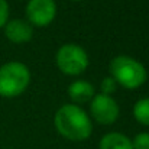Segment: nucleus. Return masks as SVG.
Listing matches in <instances>:
<instances>
[{
	"label": "nucleus",
	"instance_id": "10",
	"mask_svg": "<svg viewBox=\"0 0 149 149\" xmlns=\"http://www.w3.org/2000/svg\"><path fill=\"white\" fill-rule=\"evenodd\" d=\"M133 116L139 123L149 126V97L136 101L133 107Z\"/></svg>",
	"mask_w": 149,
	"mask_h": 149
},
{
	"label": "nucleus",
	"instance_id": "2",
	"mask_svg": "<svg viewBox=\"0 0 149 149\" xmlns=\"http://www.w3.org/2000/svg\"><path fill=\"white\" fill-rule=\"evenodd\" d=\"M110 72L113 80L125 88L133 90L146 81V68L132 56L119 55L110 62Z\"/></svg>",
	"mask_w": 149,
	"mask_h": 149
},
{
	"label": "nucleus",
	"instance_id": "1",
	"mask_svg": "<svg viewBox=\"0 0 149 149\" xmlns=\"http://www.w3.org/2000/svg\"><path fill=\"white\" fill-rule=\"evenodd\" d=\"M54 123L56 130L65 139L74 142L87 139L93 130V125L88 119V114L77 104L61 106L55 113Z\"/></svg>",
	"mask_w": 149,
	"mask_h": 149
},
{
	"label": "nucleus",
	"instance_id": "12",
	"mask_svg": "<svg viewBox=\"0 0 149 149\" xmlns=\"http://www.w3.org/2000/svg\"><path fill=\"white\" fill-rule=\"evenodd\" d=\"M116 87H117V83L113 80V77H106V78L101 81V84H100L101 94H106V96L111 94V93L116 90Z\"/></svg>",
	"mask_w": 149,
	"mask_h": 149
},
{
	"label": "nucleus",
	"instance_id": "9",
	"mask_svg": "<svg viewBox=\"0 0 149 149\" xmlns=\"http://www.w3.org/2000/svg\"><path fill=\"white\" fill-rule=\"evenodd\" d=\"M100 149H133L132 141L119 132L107 133L100 141Z\"/></svg>",
	"mask_w": 149,
	"mask_h": 149
},
{
	"label": "nucleus",
	"instance_id": "11",
	"mask_svg": "<svg viewBox=\"0 0 149 149\" xmlns=\"http://www.w3.org/2000/svg\"><path fill=\"white\" fill-rule=\"evenodd\" d=\"M132 146H133V149H149V133L148 132L138 133L135 136V139L132 141Z\"/></svg>",
	"mask_w": 149,
	"mask_h": 149
},
{
	"label": "nucleus",
	"instance_id": "8",
	"mask_svg": "<svg viewBox=\"0 0 149 149\" xmlns=\"http://www.w3.org/2000/svg\"><path fill=\"white\" fill-rule=\"evenodd\" d=\"M68 94L75 103H86L94 97V87L86 80H77L68 87Z\"/></svg>",
	"mask_w": 149,
	"mask_h": 149
},
{
	"label": "nucleus",
	"instance_id": "13",
	"mask_svg": "<svg viewBox=\"0 0 149 149\" xmlns=\"http://www.w3.org/2000/svg\"><path fill=\"white\" fill-rule=\"evenodd\" d=\"M9 17V4L6 0H0V28H3L7 23Z\"/></svg>",
	"mask_w": 149,
	"mask_h": 149
},
{
	"label": "nucleus",
	"instance_id": "3",
	"mask_svg": "<svg viewBox=\"0 0 149 149\" xmlns=\"http://www.w3.org/2000/svg\"><path fill=\"white\" fill-rule=\"evenodd\" d=\"M29 81V68L19 61H10L0 67V96L16 97L26 90Z\"/></svg>",
	"mask_w": 149,
	"mask_h": 149
},
{
	"label": "nucleus",
	"instance_id": "7",
	"mask_svg": "<svg viewBox=\"0 0 149 149\" xmlns=\"http://www.w3.org/2000/svg\"><path fill=\"white\" fill-rule=\"evenodd\" d=\"M3 28H4L6 38L15 44L28 42V41H31V38L33 35V29H32L31 23L26 20H22V19L9 20Z\"/></svg>",
	"mask_w": 149,
	"mask_h": 149
},
{
	"label": "nucleus",
	"instance_id": "4",
	"mask_svg": "<svg viewBox=\"0 0 149 149\" xmlns=\"http://www.w3.org/2000/svg\"><path fill=\"white\" fill-rule=\"evenodd\" d=\"M58 68L68 75H78L88 67V55L77 44H65L56 52Z\"/></svg>",
	"mask_w": 149,
	"mask_h": 149
},
{
	"label": "nucleus",
	"instance_id": "6",
	"mask_svg": "<svg viewBox=\"0 0 149 149\" xmlns=\"http://www.w3.org/2000/svg\"><path fill=\"white\" fill-rule=\"evenodd\" d=\"M56 15L54 0H29L26 4V16L29 23L35 26H48Z\"/></svg>",
	"mask_w": 149,
	"mask_h": 149
},
{
	"label": "nucleus",
	"instance_id": "5",
	"mask_svg": "<svg viewBox=\"0 0 149 149\" xmlns=\"http://www.w3.org/2000/svg\"><path fill=\"white\" fill-rule=\"evenodd\" d=\"M91 116L101 125L114 123L119 117V106L116 100L106 94H94L90 104Z\"/></svg>",
	"mask_w": 149,
	"mask_h": 149
}]
</instances>
